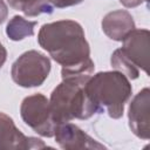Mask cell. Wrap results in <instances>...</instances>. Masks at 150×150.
I'll return each mask as SVG.
<instances>
[{
	"label": "cell",
	"instance_id": "1",
	"mask_svg": "<svg viewBox=\"0 0 150 150\" xmlns=\"http://www.w3.org/2000/svg\"><path fill=\"white\" fill-rule=\"evenodd\" d=\"M39 42L63 66L62 71L77 70L93 63L89 57V46L77 22L68 20L42 26Z\"/></svg>",
	"mask_w": 150,
	"mask_h": 150
},
{
	"label": "cell",
	"instance_id": "2",
	"mask_svg": "<svg viewBox=\"0 0 150 150\" xmlns=\"http://www.w3.org/2000/svg\"><path fill=\"white\" fill-rule=\"evenodd\" d=\"M87 96L96 107L97 112L107 109L111 117H120L124 103L131 94L128 79L118 71L98 73L83 87Z\"/></svg>",
	"mask_w": 150,
	"mask_h": 150
},
{
	"label": "cell",
	"instance_id": "3",
	"mask_svg": "<svg viewBox=\"0 0 150 150\" xmlns=\"http://www.w3.org/2000/svg\"><path fill=\"white\" fill-rule=\"evenodd\" d=\"M84 84L74 81H63L54 89L50 97V112L56 124L68 122L70 118H88L97 112L96 107L87 96Z\"/></svg>",
	"mask_w": 150,
	"mask_h": 150
},
{
	"label": "cell",
	"instance_id": "4",
	"mask_svg": "<svg viewBox=\"0 0 150 150\" xmlns=\"http://www.w3.org/2000/svg\"><path fill=\"white\" fill-rule=\"evenodd\" d=\"M50 69L49 60L35 52L30 50L22 54L13 64L12 77L22 87L40 86L48 76Z\"/></svg>",
	"mask_w": 150,
	"mask_h": 150
},
{
	"label": "cell",
	"instance_id": "5",
	"mask_svg": "<svg viewBox=\"0 0 150 150\" xmlns=\"http://www.w3.org/2000/svg\"><path fill=\"white\" fill-rule=\"evenodd\" d=\"M21 115L25 122L41 135L50 137L56 132V123L53 120L48 101L43 95L36 94L26 97L21 105Z\"/></svg>",
	"mask_w": 150,
	"mask_h": 150
},
{
	"label": "cell",
	"instance_id": "6",
	"mask_svg": "<svg viewBox=\"0 0 150 150\" xmlns=\"http://www.w3.org/2000/svg\"><path fill=\"white\" fill-rule=\"evenodd\" d=\"M149 90L148 88L143 89L138 95L134 98V102L130 104L129 109V121H130V128H132L134 132L143 137L142 129H141V117L145 120L146 122L149 121Z\"/></svg>",
	"mask_w": 150,
	"mask_h": 150
},
{
	"label": "cell",
	"instance_id": "7",
	"mask_svg": "<svg viewBox=\"0 0 150 150\" xmlns=\"http://www.w3.org/2000/svg\"><path fill=\"white\" fill-rule=\"evenodd\" d=\"M11 6L15 9H20L27 15L34 16L41 13H50V0H8Z\"/></svg>",
	"mask_w": 150,
	"mask_h": 150
},
{
	"label": "cell",
	"instance_id": "8",
	"mask_svg": "<svg viewBox=\"0 0 150 150\" xmlns=\"http://www.w3.org/2000/svg\"><path fill=\"white\" fill-rule=\"evenodd\" d=\"M35 21H26L21 16H14L7 26V35L12 40H21L26 35H33Z\"/></svg>",
	"mask_w": 150,
	"mask_h": 150
},
{
	"label": "cell",
	"instance_id": "9",
	"mask_svg": "<svg viewBox=\"0 0 150 150\" xmlns=\"http://www.w3.org/2000/svg\"><path fill=\"white\" fill-rule=\"evenodd\" d=\"M81 1L82 0H50V2H53V5L59 7V8L71 6V5H76V4L81 2Z\"/></svg>",
	"mask_w": 150,
	"mask_h": 150
},
{
	"label": "cell",
	"instance_id": "10",
	"mask_svg": "<svg viewBox=\"0 0 150 150\" xmlns=\"http://www.w3.org/2000/svg\"><path fill=\"white\" fill-rule=\"evenodd\" d=\"M5 60H6V50H5V48L2 47V45L0 43V68L2 67Z\"/></svg>",
	"mask_w": 150,
	"mask_h": 150
}]
</instances>
